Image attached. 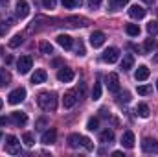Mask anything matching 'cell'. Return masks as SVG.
I'll return each mask as SVG.
<instances>
[{"label":"cell","instance_id":"3957f363","mask_svg":"<svg viewBox=\"0 0 158 157\" xmlns=\"http://www.w3.org/2000/svg\"><path fill=\"white\" fill-rule=\"evenodd\" d=\"M31 67H33L31 56H20V57H19V61H17V70H19V74H28Z\"/></svg>","mask_w":158,"mask_h":157},{"label":"cell","instance_id":"ba28073f","mask_svg":"<svg viewBox=\"0 0 158 157\" xmlns=\"http://www.w3.org/2000/svg\"><path fill=\"white\" fill-rule=\"evenodd\" d=\"M142 150L145 154H153V152H158V141L156 139H151V137H145L142 141Z\"/></svg>","mask_w":158,"mask_h":157},{"label":"cell","instance_id":"8fae6325","mask_svg":"<svg viewBox=\"0 0 158 157\" xmlns=\"http://www.w3.org/2000/svg\"><path fill=\"white\" fill-rule=\"evenodd\" d=\"M74 70L72 69H66V67H63L59 72H57V79L61 81V83H68V81H72L74 79Z\"/></svg>","mask_w":158,"mask_h":157},{"label":"cell","instance_id":"4fadbf2b","mask_svg":"<svg viewBox=\"0 0 158 157\" xmlns=\"http://www.w3.org/2000/svg\"><path fill=\"white\" fill-rule=\"evenodd\" d=\"M105 39H107V35H105L103 32H94V34L90 35V44H92L94 48H99V46L105 44Z\"/></svg>","mask_w":158,"mask_h":157},{"label":"cell","instance_id":"52a82bcc","mask_svg":"<svg viewBox=\"0 0 158 157\" xmlns=\"http://www.w3.org/2000/svg\"><path fill=\"white\" fill-rule=\"evenodd\" d=\"M64 22H66L68 26H72V28H79V26H88V24H90V20H88V19H85V17H77V15L66 17V19H64Z\"/></svg>","mask_w":158,"mask_h":157},{"label":"cell","instance_id":"484cf974","mask_svg":"<svg viewBox=\"0 0 158 157\" xmlns=\"http://www.w3.org/2000/svg\"><path fill=\"white\" fill-rule=\"evenodd\" d=\"M22 41H24V37H22L20 34L13 35V37L9 39V48H17V46H20V44H22Z\"/></svg>","mask_w":158,"mask_h":157},{"label":"cell","instance_id":"d590c367","mask_svg":"<svg viewBox=\"0 0 158 157\" xmlns=\"http://www.w3.org/2000/svg\"><path fill=\"white\" fill-rule=\"evenodd\" d=\"M83 146H85L88 152H92V150H94V144H92V141H90L88 137H83Z\"/></svg>","mask_w":158,"mask_h":157},{"label":"cell","instance_id":"f35d334b","mask_svg":"<svg viewBox=\"0 0 158 157\" xmlns=\"http://www.w3.org/2000/svg\"><path fill=\"white\" fill-rule=\"evenodd\" d=\"M76 92H77V100H81V98L85 96V83H81V85H79V89L76 91Z\"/></svg>","mask_w":158,"mask_h":157},{"label":"cell","instance_id":"d6986e66","mask_svg":"<svg viewBox=\"0 0 158 157\" xmlns=\"http://www.w3.org/2000/svg\"><path fill=\"white\" fill-rule=\"evenodd\" d=\"M48 78V74H46V70L44 69H37L33 74H31V83H35V85H39V83H44Z\"/></svg>","mask_w":158,"mask_h":157},{"label":"cell","instance_id":"74e56055","mask_svg":"<svg viewBox=\"0 0 158 157\" xmlns=\"http://www.w3.org/2000/svg\"><path fill=\"white\" fill-rule=\"evenodd\" d=\"M129 100H131V94H129V92H123V94H119V96H118V102H119V104H121V102H125V104H127Z\"/></svg>","mask_w":158,"mask_h":157},{"label":"cell","instance_id":"9a60e30c","mask_svg":"<svg viewBox=\"0 0 158 157\" xmlns=\"http://www.w3.org/2000/svg\"><path fill=\"white\" fill-rule=\"evenodd\" d=\"M76 102H77V92H76V91H68V92H64L63 104H64V107H66V109L74 107V105H76Z\"/></svg>","mask_w":158,"mask_h":157},{"label":"cell","instance_id":"e0dca14e","mask_svg":"<svg viewBox=\"0 0 158 157\" xmlns=\"http://www.w3.org/2000/svg\"><path fill=\"white\" fill-rule=\"evenodd\" d=\"M149 74H151V70L147 69V65H140L136 69V72H134V79L136 81H145V79L149 78Z\"/></svg>","mask_w":158,"mask_h":157},{"label":"cell","instance_id":"ffe728a7","mask_svg":"<svg viewBox=\"0 0 158 157\" xmlns=\"http://www.w3.org/2000/svg\"><path fill=\"white\" fill-rule=\"evenodd\" d=\"M112 141H114V131H112V129H103V131L99 133V142L110 144Z\"/></svg>","mask_w":158,"mask_h":157},{"label":"cell","instance_id":"cb8c5ba5","mask_svg":"<svg viewBox=\"0 0 158 157\" xmlns=\"http://www.w3.org/2000/svg\"><path fill=\"white\" fill-rule=\"evenodd\" d=\"M132 65H134V57H132L131 54L123 56V61H121V69H123V70H129V69H132Z\"/></svg>","mask_w":158,"mask_h":157},{"label":"cell","instance_id":"603a6c76","mask_svg":"<svg viewBox=\"0 0 158 157\" xmlns=\"http://www.w3.org/2000/svg\"><path fill=\"white\" fill-rule=\"evenodd\" d=\"M125 32H127V35H131V37H138V35H140V26H138V24H127V26H125Z\"/></svg>","mask_w":158,"mask_h":157},{"label":"cell","instance_id":"8d00e7d4","mask_svg":"<svg viewBox=\"0 0 158 157\" xmlns=\"http://www.w3.org/2000/svg\"><path fill=\"white\" fill-rule=\"evenodd\" d=\"M42 6H44L46 9H53V7L57 6V0H42Z\"/></svg>","mask_w":158,"mask_h":157},{"label":"cell","instance_id":"d4e9b609","mask_svg":"<svg viewBox=\"0 0 158 157\" xmlns=\"http://www.w3.org/2000/svg\"><path fill=\"white\" fill-rule=\"evenodd\" d=\"M9 81H11V74H9V70H7V69H0V87L7 85Z\"/></svg>","mask_w":158,"mask_h":157},{"label":"cell","instance_id":"4316f807","mask_svg":"<svg viewBox=\"0 0 158 157\" xmlns=\"http://www.w3.org/2000/svg\"><path fill=\"white\" fill-rule=\"evenodd\" d=\"M155 48H156V41L155 39H147L143 43V52H145V54H151Z\"/></svg>","mask_w":158,"mask_h":157},{"label":"cell","instance_id":"1f68e13d","mask_svg":"<svg viewBox=\"0 0 158 157\" xmlns=\"http://www.w3.org/2000/svg\"><path fill=\"white\" fill-rule=\"evenodd\" d=\"M147 34H149V35H156L158 34V22L156 20H151V22L147 24Z\"/></svg>","mask_w":158,"mask_h":157},{"label":"cell","instance_id":"836d02e7","mask_svg":"<svg viewBox=\"0 0 158 157\" xmlns=\"http://www.w3.org/2000/svg\"><path fill=\"white\" fill-rule=\"evenodd\" d=\"M22 142H24L26 146H33V144H35L33 135H31V133H24V135H22Z\"/></svg>","mask_w":158,"mask_h":157},{"label":"cell","instance_id":"e575fe53","mask_svg":"<svg viewBox=\"0 0 158 157\" xmlns=\"http://www.w3.org/2000/svg\"><path fill=\"white\" fill-rule=\"evenodd\" d=\"M149 92H151V87H149V85H140V87H138V94L145 96V94H149Z\"/></svg>","mask_w":158,"mask_h":157},{"label":"cell","instance_id":"f1b7e54d","mask_svg":"<svg viewBox=\"0 0 158 157\" xmlns=\"http://www.w3.org/2000/svg\"><path fill=\"white\" fill-rule=\"evenodd\" d=\"M98 126H99V120H98L96 117L88 118V122H86V129H88V131H96Z\"/></svg>","mask_w":158,"mask_h":157},{"label":"cell","instance_id":"6da1fadb","mask_svg":"<svg viewBox=\"0 0 158 157\" xmlns=\"http://www.w3.org/2000/svg\"><path fill=\"white\" fill-rule=\"evenodd\" d=\"M37 104L42 111L46 113H53L57 109V96L53 92H40L37 96Z\"/></svg>","mask_w":158,"mask_h":157},{"label":"cell","instance_id":"7402d4cb","mask_svg":"<svg viewBox=\"0 0 158 157\" xmlns=\"http://www.w3.org/2000/svg\"><path fill=\"white\" fill-rule=\"evenodd\" d=\"M136 115L142 118H147L151 113H149V107H147V104H138L136 105Z\"/></svg>","mask_w":158,"mask_h":157},{"label":"cell","instance_id":"7c38bea8","mask_svg":"<svg viewBox=\"0 0 158 157\" xmlns=\"http://www.w3.org/2000/svg\"><path fill=\"white\" fill-rule=\"evenodd\" d=\"M134 142H136V141H134V133L129 131V129L123 131V135H121V146L131 150V148H134Z\"/></svg>","mask_w":158,"mask_h":157},{"label":"cell","instance_id":"ac0fdd59","mask_svg":"<svg viewBox=\"0 0 158 157\" xmlns=\"http://www.w3.org/2000/svg\"><path fill=\"white\" fill-rule=\"evenodd\" d=\"M129 17L131 19H143L145 17V9L142 7V6H138V4H134V6H131V9H129Z\"/></svg>","mask_w":158,"mask_h":157},{"label":"cell","instance_id":"c3c4849f","mask_svg":"<svg viewBox=\"0 0 158 157\" xmlns=\"http://www.w3.org/2000/svg\"><path fill=\"white\" fill-rule=\"evenodd\" d=\"M0 4H2V6H6V4H7V0H0Z\"/></svg>","mask_w":158,"mask_h":157},{"label":"cell","instance_id":"9c48e42d","mask_svg":"<svg viewBox=\"0 0 158 157\" xmlns=\"http://www.w3.org/2000/svg\"><path fill=\"white\" fill-rule=\"evenodd\" d=\"M15 9H17V17L19 19H26L30 15V4L26 0H19L15 4Z\"/></svg>","mask_w":158,"mask_h":157},{"label":"cell","instance_id":"f5cc1de1","mask_svg":"<svg viewBox=\"0 0 158 157\" xmlns=\"http://www.w3.org/2000/svg\"><path fill=\"white\" fill-rule=\"evenodd\" d=\"M156 91H158V81H156Z\"/></svg>","mask_w":158,"mask_h":157},{"label":"cell","instance_id":"f546056e","mask_svg":"<svg viewBox=\"0 0 158 157\" xmlns=\"http://www.w3.org/2000/svg\"><path fill=\"white\" fill-rule=\"evenodd\" d=\"M40 52L50 56V54H53V46H52L48 41H42V43H40Z\"/></svg>","mask_w":158,"mask_h":157},{"label":"cell","instance_id":"7a4b0ae2","mask_svg":"<svg viewBox=\"0 0 158 157\" xmlns=\"http://www.w3.org/2000/svg\"><path fill=\"white\" fill-rule=\"evenodd\" d=\"M6 152L11 155H19L20 154V142L15 135H7L6 137Z\"/></svg>","mask_w":158,"mask_h":157},{"label":"cell","instance_id":"83f0119b","mask_svg":"<svg viewBox=\"0 0 158 157\" xmlns=\"http://www.w3.org/2000/svg\"><path fill=\"white\" fill-rule=\"evenodd\" d=\"M61 2L66 9H74V7H79L83 4V0H61Z\"/></svg>","mask_w":158,"mask_h":157},{"label":"cell","instance_id":"816d5d0a","mask_svg":"<svg viewBox=\"0 0 158 157\" xmlns=\"http://www.w3.org/2000/svg\"><path fill=\"white\" fill-rule=\"evenodd\" d=\"M2 52H4V48H2V46H0V54H2Z\"/></svg>","mask_w":158,"mask_h":157},{"label":"cell","instance_id":"5bb4252c","mask_svg":"<svg viewBox=\"0 0 158 157\" xmlns=\"http://www.w3.org/2000/svg\"><path fill=\"white\" fill-rule=\"evenodd\" d=\"M55 41H57V44H59V46H63L64 50H70V48L74 46V39H72L70 35H66V34H59Z\"/></svg>","mask_w":158,"mask_h":157},{"label":"cell","instance_id":"ab89813d","mask_svg":"<svg viewBox=\"0 0 158 157\" xmlns=\"http://www.w3.org/2000/svg\"><path fill=\"white\" fill-rule=\"evenodd\" d=\"M76 52H77V56H85V46H83V43L79 41L77 48H76Z\"/></svg>","mask_w":158,"mask_h":157},{"label":"cell","instance_id":"60d3db41","mask_svg":"<svg viewBox=\"0 0 158 157\" xmlns=\"http://www.w3.org/2000/svg\"><path fill=\"white\" fill-rule=\"evenodd\" d=\"M7 122H9V118L7 117H0V126H6Z\"/></svg>","mask_w":158,"mask_h":157},{"label":"cell","instance_id":"f907efd6","mask_svg":"<svg viewBox=\"0 0 158 157\" xmlns=\"http://www.w3.org/2000/svg\"><path fill=\"white\" fill-rule=\"evenodd\" d=\"M2 105H4V102H2V98H0V109H2Z\"/></svg>","mask_w":158,"mask_h":157},{"label":"cell","instance_id":"277c9868","mask_svg":"<svg viewBox=\"0 0 158 157\" xmlns=\"http://www.w3.org/2000/svg\"><path fill=\"white\" fill-rule=\"evenodd\" d=\"M24 98H26V89H24V87H19V89H15V91L9 92L7 102H9L11 105H17V104H20V102H24Z\"/></svg>","mask_w":158,"mask_h":157},{"label":"cell","instance_id":"30bf717a","mask_svg":"<svg viewBox=\"0 0 158 157\" xmlns=\"http://www.w3.org/2000/svg\"><path fill=\"white\" fill-rule=\"evenodd\" d=\"M9 120L15 124V126H26V122H28V115L26 113H22V111H13L11 113V117H9Z\"/></svg>","mask_w":158,"mask_h":157},{"label":"cell","instance_id":"ee69618b","mask_svg":"<svg viewBox=\"0 0 158 157\" xmlns=\"http://www.w3.org/2000/svg\"><path fill=\"white\" fill-rule=\"evenodd\" d=\"M61 63H63V61H61V59H53V67H59V65H61Z\"/></svg>","mask_w":158,"mask_h":157},{"label":"cell","instance_id":"681fc988","mask_svg":"<svg viewBox=\"0 0 158 157\" xmlns=\"http://www.w3.org/2000/svg\"><path fill=\"white\" fill-rule=\"evenodd\" d=\"M143 2H145V4H153L155 0H143Z\"/></svg>","mask_w":158,"mask_h":157},{"label":"cell","instance_id":"d6a6232c","mask_svg":"<svg viewBox=\"0 0 158 157\" xmlns=\"http://www.w3.org/2000/svg\"><path fill=\"white\" fill-rule=\"evenodd\" d=\"M127 4H129V0H110V7L112 9H121Z\"/></svg>","mask_w":158,"mask_h":157},{"label":"cell","instance_id":"8992f818","mask_svg":"<svg viewBox=\"0 0 158 157\" xmlns=\"http://www.w3.org/2000/svg\"><path fill=\"white\" fill-rule=\"evenodd\" d=\"M101 59H103L105 63H116V61L119 59V50L116 48V46H110V48H107V50L103 52Z\"/></svg>","mask_w":158,"mask_h":157},{"label":"cell","instance_id":"bcb514c9","mask_svg":"<svg viewBox=\"0 0 158 157\" xmlns=\"http://www.w3.org/2000/svg\"><path fill=\"white\" fill-rule=\"evenodd\" d=\"M112 155H114V157H121L123 154H121V152H112Z\"/></svg>","mask_w":158,"mask_h":157},{"label":"cell","instance_id":"2e32d148","mask_svg":"<svg viewBox=\"0 0 158 157\" xmlns=\"http://www.w3.org/2000/svg\"><path fill=\"white\" fill-rule=\"evenodd\" d=\"M55 139H57V131L52 128V129H48V131H44V133H42L40 142H42V144H46V146H50V144H53V142H55Z\"/></svg>","mask_w":158,"mask_h":157},{"label":"cell","instance_id":"4dcf8cb0","mask_svg":"<svg viewBox=\"0 0 158 157\" xmlns=\"http://www.w3.org/2000/svg\"><path fill=\"white\" fill-rule=\"evenodd\" d=\"M99 98H101V85L94 83V87H92V100H99Z\"/></svg>","mask_w":158,"mask_h":157},{"label":"cell","instance_id":"7dc6e473","mask_svg":"<svg viewBox=\"0 0 158 157\" xmlns=\"http://www.w3.org/2000/svg\"><path fill=\"white\" fill-rule=\"evenodd\" d=\"M153 61H155V63H158V54L155 56V57H153Z\"/></svg>","mask_w":158,"mask_h":157},{"label":"cell","instance_id":"7bdbcfd3","mask_svg":"<svg viewBox=\"0 0 158 157\" xmlns=\"http://www.w3.org/2000/svg\"><path fill=\"white\" fill-rule=\"evenodd\" d=\"M11 61H13V57H11V56H6V65H9Z\"/></svg>","mask_w":158,"mask_h":157},{"label":"cell","instance_id":"44dd1931","mask_svg":"<svg viewBox=\"0 0 158 157\" xmlns=\"http://www.w3.org/2000/svg\"><path fill=\"white\" fill-rule=\"evenodd\" d=\"M68 146H70V148H79V146H83V135H77V133L68 135Z\"/></svg>","mask_w":158,"mask_h":157},{"label":"cell","instance_id":"db71d44e","mask_svg":"<svg viewBox=\"0 0 158 157\" xmlns=\"http://www.w3.org/2000/svg\"><path fill=\"white\" fill-rule=\"evenodd\" d=\"M0 139H2V133H0Z\"/></svg>","mask_w":158,"mask_h":157},{"label":"cell","instance_id":"5b68a950","mask_svg":"<svg viewBox=\"0 0 158 157\" xmlns=\"http://www.w3.org/2000/svg\"><path fill=\"white\" fill-rule=\"evenodd\" d=\"M107 89L110 91V92H119V76L116 72H110V74H107Z\"/></svg>","mask_w":158,"mask_h":157},{"label":"cell","instance_id":"b9f144b4","mask_svg":"<svg viewBox=\"0 0 158 157\" xmlns=\"http://www.w3.org/2000/svg\"><path fill=\"white\" fill-rule=\"evenodd\" d=\"M99 4H101V0H90V6H92V7H98Z\"/></svg>","mask_w":158,"mask_h":157},{"label":"cell","instance_id":"f6af8a7d","mask_svg":"<svg viewBox=\"0 0 158 157\" xmlns=\"http://www.w3.org/2000/svg\"><path fill=\"white\" fill-rule=\"evenodd\" d=\"M4 34H6V28H4V26H0V37H2Z\"/></svg>","mask_w":158,"mask_h":157}]
</instances>
